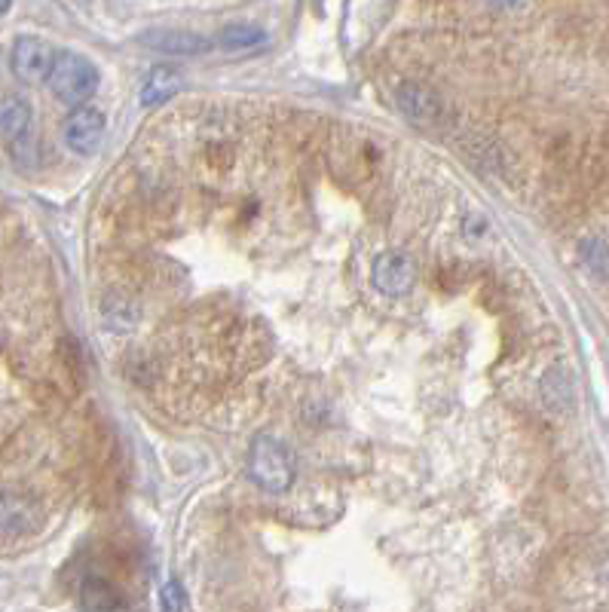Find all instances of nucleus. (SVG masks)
<instances>
[{
    "label": "nucleus",
    "mask_w": 609,
    "mask_h": 612,
    "mask_svg": "<svg viewBox=\"0 0 609 612\" xmlns=\"http://www.w3.org/2000/svg\"><path fill=\"white\" fill-rule=\"evenodd\" d=\"M0 141H4L7 157L19 169H34L40 163V135L34 108L25 98H4L0 101Z\"/></svg>",
    "instance_id": "1"
},
{
    "label": "nucleus",
    "mask_w": 609,
    "mask_h": 612,
    "mask_svg": "<svg viewBox=\"0 0 609 612\" xmlns=\"http://www.w3.org/2000/svg\"><path fill=\"white\" fill-rule=\"evenodd\" d=\"M248 472L264 493H288L297 478L294 453L282 438L258 435L248 450Z\"/></svg>",
    "instance_id": "2"
},
{
    "label": "nucleus",
    "mask_w": 609,
    "mask_h": 612,
    "mask_svg": "<svg viewBox=\"0 0 609 612\" xmlns=\"http://www.w3.org/2000/svg\"><path fill=\"white\" fill-rule=\"evenodd\" d=\"M98 80L101 77L92 59L65 49V53L56 56V65L49 71L46 83L59 101H65L71 108H80V105H89V98L98 92Z\"/></svg>",
    "instance_id": "3"
},
{
    "label": "nucleus",
    "mask_w": 609,
    "mask_h": 612,
    "mask_svg": "<svg viewBox=\"0 0 609 612\" xmlns=\"http://www.w3.org/2000/svg\"><path fill=\"white\" fill-rule=\"evenodd\" d=\"M56 49L49 46V40L34 37V34H22L16 37L13 49H10V68L16 74L19 83L25 86H37L49 80V71L56 65Z\"/></svg>",
    "instance_id": "4"
},
{
    "label": "nucleus",
    "mask_w": 609,
    "mask_h": 612,
    "mask_svg": "<svg viewBox=\"0 0 609 612\" xmlns=\"http://www.w3.org/2000/svg\"><path fill=\"white\" fill-rule=\"evenodd\" d=\"M105 132H108V117L101 108H92V105H80L71 111V117L65 120L62 126V141L71 153L77 157H92L98 153L101 141H105Z\"/></svg>",
    "instance_id": "5"
},
{
    "label": "nucleus",
    "mask_w": 609,
    "mask_h": 612,
    "mask_svg": "<svg viewBox=\"0 0 609 612\" xmlns=\"http://www.w3.org/2000/svg\"><path fill=\"white\" fill-rule=\"evenodd\" d=\"M392 98H395L398 114L408 120L411 126L432 129V126H438L441 117H444V105H441L438 92H432L429 86H423V83H417V80L398 83L395 92H392Z\"/></svg>",
    "instance_id": "6"
},
{
    "label": "nucleus",
    "mask_w": 609,
    "mask_h": 612,
    "mask_svg": "<svg viewBox=\"0 0 609 612\" xmlns=\"http://www.w3.org/2000/svg\"><path fill=\"white\" fill-rule=\"evenodd\" d=\"M371 282L386 297H404L414 288V264L401 251H380L371 264Z\"/></svg>",
    "instance_id": "7"
},
{
    "label": "nucleus",
    "mask_w": 609,
    "mask_h": 612,
    "mask_svg": "<svg viewBox=\"0 0 609 612\" xmlns=\"http://www.w3.org/2000/svg\"><path fill=\"white\" fill-rule=\"evenodd\" d=\"M141 43L147 49H154V53L172 56V59L202 56L215 46L209 37H202L196 31H184V28H150L147 34H141Z\"/></svg>",
    "instance_id": "8"
},
{
    "label": "nucleus",
    "mask_w": 609,
    "mask_h": 612,
    "mask_svg": "<svg viewBox=\"0 0 609 612\" xmlns=\"http://www.w3.org/2000/svg\"><path fill=\"white\" fill-rule=\"evenodd\" d=\"M43 524L40 505L25 493H0V536L19 539L31 536Z\"/></svg>",
    "instance_id": "9"
},
{
    "label": "nucleus",
    "mask_w": 609,
    "mask_h": 612,
    "mask_svg": "<svg viewBox=\"0 0 609 612\" xmlns=\"http://www.w3.org/2000/svg\"><path fill=\"white\" fill-rule=\"evenodd\" d=\"M181 86H184V77L175 68L160 65V68L150 71L144 77V83H141V105L144 108H160L181 92Z\"/></svg>",
    "instance_id": "10"
},
{
    "label": "nucleus",
    "mask_w": 609,
    "mask_h": 612,
    "mask_svg": "<svg viewBox=\"0 0 609 612\" xmlns=\"http://www.w3.org/2000/svg\"><path fill=\"white\" fill-rule=\"evenodd\" d=\"M80 603L89 609V612H126V597L123 591L101 579V576H89L83 585H80Z\"/></svg>",
    "instance_id": "11"
},
{
    "label": "nucleus",
    "mask_w": 609,
    "mask_h": 612,
    "mask_svg": "<svg viewBox=\"0 0 609 612\" xmlns=\"http://www.w3.org/2000/svg\"><path fill=\"white\" fill-rule=\"evenodd\" d=\"M215 43L221 49H227V53H245V49H255V46L267 43V31L261 25H251V22H230L218 31Z\"/></svg>",
    "instance_id": "12"
},
{
    "label": "nucleus",
    "mask_w": 609,
    "mask_h": 612,
    "mask_svg": "<svg viewBox=\"0 0 609 612\" xmlns=\"http://www.w3.org/2000/svg\"><path fill=\"white\" fill-rule=\"evenodd\" d=\"M105 319H108L111 328L129 331L138 322V310H135V303L129 297H111L105 303Z\"/></svg>",
    "instance_id": "13"
},
{
    "label": "nucleus",
    "mask_w": 609,
    "mask_h": 612,
    "mask_svg": "<svg viewBox=\"0 0 609 612\" xmlns=\"http://www.w3.org/2000/svg\"><path fill=\"white\" fill-rule=\"evenodd\" d=\"M582 258H585V264H588L594 273H600V276L609 273V248H606L600 239H588V242L582 245Z\"/></svg>",
    "instance_id": "14"
},
{
    "label": "nucleus",
    "mask_w": 609,
    "mask_h": 612,
    "mask_svg": "<svg viewBox=\"0 0 609 612\" xmlns=\"http://www.w3.org/2000/svg\"><path fill=\"white\" fill-rule=\"evenodd\" d=\"M160 606H163V612H184V591H181V585L175 579L163 585Z\"/></svg>",
    "instance_id": "15"
},
{
    "label": "nucleus",
    "mask_w": 609,
    "mask_h": 612,
    "mask_svg": "<svg viewBox=\"0 0 609 612\" xmlns=\"http://www.w3.org/2000/svg\"><path fill=\"white\" fill-rule=\"evenodd\" d=\"M490 4H493V7H515L518 0H490Z\"/></svg>",
    "instance_id": "16"
},
{
    "label": "nucleus",
    "mask_w": 609,
    "mask_h": 612,
    "mask_svg": "<svg viewBox=\"0 0 609 612\" xmlns=\"http://www.w3.org/2000/svg\"><path fill=\"white\" fill-rule=\"evenodd\" d=\"M7 10H10V0H0V19L7 16Z\"/></svg>",
    "instance_id": "17"
}]
</instances>
